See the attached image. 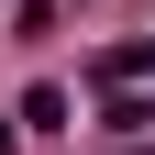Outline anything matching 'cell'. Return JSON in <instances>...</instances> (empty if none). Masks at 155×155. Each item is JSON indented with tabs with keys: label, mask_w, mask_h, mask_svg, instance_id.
<instances>
[{
	"label": "cell",
	"mask_w": 155,
	"mask_h": 155,
	"mask_svg": "<svg viewBox=\"0 0 155 155\" xmlns=\"http://www.w3.org/2000/svg\"><path fill=\"white\" fill-rule=\"evenodd\" d=\"M100 89H155V45H122V55H100Z\"/></svg>",
	"instance_id": "obj_1"
},
{
	"label": "cell",
	"mask_w": 155,
	"mask_h": 155,
	"mask_svg": "<svg viewBox=\"0 0 155 155\" xmlns=\"http://www.w3.org/2000/svg\"><path fill=\"white\" fill-rule=\"evenodd\" d=\"M11 122H33V133H55V122H67V89H55V78H45V89H22V111H11Z\"/></svg>",
	"instance_id": "obj_2"
},
{
	"label": "cell",
	"mask_w": 155,
	"mask_h": 155,
	"mask_svg": "<svg viewBox=\"0 0 155 155\" xmlns=\"http://www.w3.org/2000/svg\"><path fill=\"white\" fill-rule=\"evenodd\" d=\"M100 122H111V133H144V122H155V100H144V89H111V111H100Z\"/></svg>",
	"instance_id": "obj_3"
},
{
	"label": "cell",
	"mask_w": 155,
	"mask_h": 155,
	"mask_svg": "<svg viewBox=\"0 0 155 155\" xmlns=\"http://www.w3.org/2000/svg\"><path fill=\"white\" fill-rule=\"evenodd\" d=\"M0 155H11V122H0Z\"/></svg>",
	"instance_id": "obj_4"
},
{
	"label": "cell",
	"mask_w": 155,
	"mask_h": 155,
	"mask_svg": "<svg viewBox=\"0 0 155 155\" xmlns=\"http://www.w3.org/2000/svg\"><path fill=\"white\" fill-rule=\"evenodd\" d=\"M122 155H155V144H122Z\"/></svg>",
	"instance_id": "obj_5"
}]
</instances>
